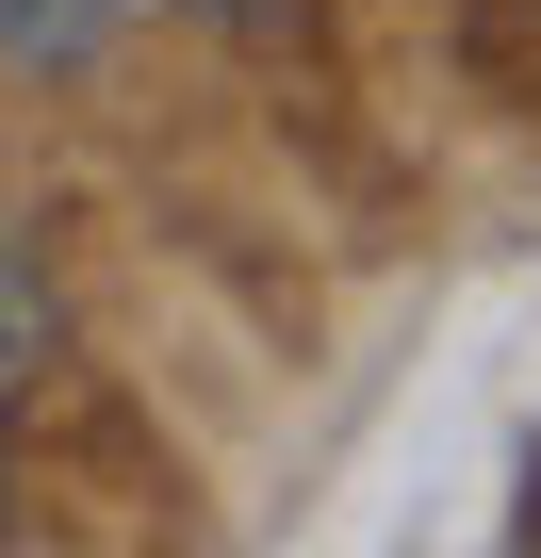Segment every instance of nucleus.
I'll return each mask as SVG.
<instances>
[{"instance_id":"f257e3e1","label":"nucleus","mask_w":541,"mask_h":558,"mask_svg":"<svg viewBox=\"0 0 541 558\" xmlns=\"http://www.w3.org/2000/svg\"><path fill=\"white\" fill-rule=\"evenodd\" d=\"M50 345H66V313H50V279H34V246H0V411H17V395L50 378Z\"/></svg>"},{"instance_id":"f03ea898","label":"nucleus","mask_w":541,"mask_h":558,"mask_svg":"<svg viewBox=\"0 0 541 558\" xmlns=\"http://www.w3.org/2000/svg\"><path fill=\"white\" fill-rule=\"evenodd\" d=\"M115 0H0V66H99Z\"/></svg>"},{"instance_id":"7ed1b4c3","label":"nucleus","mask_w":541,"mask_h":558,"mask_svg":"<svg viewBox=\"0 0 541 558\" xmlns=\"http://www.w3.org/2000/svg\"><path fill=\"white\" fill-rule=\"evenodd\" d=\"M164 17H262V0H164Z\"/></svg>"}]
</instances>
